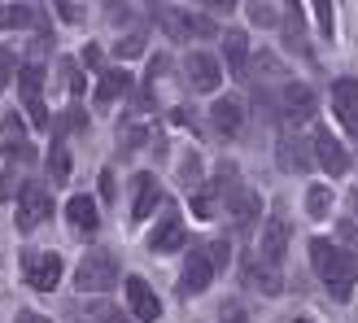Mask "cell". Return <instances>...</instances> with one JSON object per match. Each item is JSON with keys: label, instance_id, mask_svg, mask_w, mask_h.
Instances as JSON below:
<instances>
[{"label": "cell", "instance_id": "cell-23", "mask_svg": "<svg viewBox=\"0 0 358 323\" xmlns=\"http://www.w3.org/2000/svg\"><path fill=\"white\" fill-rule=\"evenodd\" d=\"M328 210H332V188L315 184V188L306 192V214H310V219H328Z\"/></svg>", "mask_w": 358, "mask_h": 323}, {"label": "cell", "instance_id": "cell-37", "mask_svg": "<svg viewBox=\"0 0 358 323\" xmlns=\"http://www.w3.org/2000/svg\"><path fill=\"white\" fill-rule=\"evenodd\" d=\"M83 62H87V66H101V62H105L101 44H83Z\"/></svg>", "mask_w": 358, "mask_h": 323}, {"label": "cell", "instance_id": "cell-33", "mask_svg": "<svg viewBox=\"0 0 358 323\" xmlns=\"http://www.w3.org/2000/svg\"><path fill=\"white\" fill-rule=\"evenodd\" d=\"M92 315H96L101 323H127V315H122V310H114V306H105V301H96V306H92Z\"/></svg>", "mask_w": 358, "mask_h": 323}, {"label": "cell", "instance_id": "cell-14", "mask_svg": "<svg viewBox=\"0 0 358 323\" xmlns=\"http://www.w3.org/2000/svg\"><path fill=\"white\" fill-rule=\"evenodd\" d=\"M210 122H214V131H219V136H241L245 131V101L219 96V101H214V110H210Z\"/></svg>", "mask_w": 358, "mask_h": 323}, {"label": "cell", "instance_id": "cell-4", "mask_svg": "<svg viewBox=\"0 0 358 323\" xmlns=\"http://www.w3.org/2000/svg\"><path fill=\"white\" fill-rule=\"evenodd\" d=\"M17 92H22L27 118L35 122V127H48V110H44V66L40 62L17 66Z\"/></svg>", "mask_w": 358, "mask_h": 323}, {"label": "cell", "instance_id": "cell-2", "mask_svg": "<svg viewBox=\"0 0 358 323\" xmlns=\"http://www.w3.org/2000/svg\"><path fill=\"white\" fill-rule=\"evenodd\" d=\"M157 27L166 31L171 44H192V40H210V35H219L214 17L188 13V9H179V5H162V9H157Z\"/></svg>", "mask_w": 358, "mask_h": 323}, {"label": "cell", "instance_id": "cell-5", "mask_svg": "<svg viewBox=\"0 0 358 323\" xmlns=\"http://www.w3.org/2000/svg\"><path fill=\"white\" fill-rule=\"evenodd\" d=\"M48 214H52V196H48V188H40V184H22V192H17V219H13L17 231L44 227Z\"/></svg>", "mask_w": 358, "mask_h": 323}, {"label": "cell", "instance_id": "cell-21", "mask_svg": "<svg viewBox=\"0 0 358 323\" xmlns=\"http://www.w3.org/2000/svg\"><path fill=\"white\" fill-rule=\"evenodd\" d=\"M332 110H336V118H341V122L358 110V79L345 75V79H336V83H332Z\"/></svg>", "mask_w": 358, "mask_h": 323}, {"label": "cell", "instance_id": "cell-13", "mask_svg": "<svg viewBox=\"0 0 358 323\" xmlns=\"http://www.w3.org/2000/svg\"><path fill=\"white\" fill-rule=\"evenodd\" d=\"M258 254L266 262H284V254H289V223L280 219V214H271V219L262 223V236H258Z\"/></svg>", "mask_w": 358, "mask_h": 323}, {"label": "cell", "instance_id": "cell-27", "mask_svg": "<svg viewBox=\"0 0 358 323\" xmlns=\"http://www.w3.org/2000/svg\"><path fill=\"white\" fill-rule=\"evenodd\" d=\"M310 5H315L319 35H324V40H332V35H336V22H332V0H310Z\"/></svg>", "mask_w": 358, "mask_h": 323}, {"label": "cell", "instance_id": "cell-41", "mask_svg": "<svg viewBox=\"0 0 358 323\" xmlns=\"http://www.w3.org/2000/svg\"><path fill=\"white\" fill-rule=\"evenodd\" d=\"M101 196H105V201H110V196H114V179H110V171L101 175Z\"/></svg>", "mask_w": 358, "mask_h": 323}, {"label": "cell", "instance_id": "cell-10", "mask_svg": "<svg viewBox=\"0 0 358 323\" xmlns=\"http://www.w3.org/2000/svg\"><path fill=\"white\" fill-rule=\"evenodd\" d=\"M310 149H315V162H319V166H324L328 175H345V171H350V153H345L341 145H336V136H332V131L315 127Z\"/></svg>", "mask_w": 358, "mask_h": 323}, {"label": "cell", "instance_id": "cell-16", "mask_svg": "<svg viewBox=\"0 0 358 323\" xmlns=\"http://www.w3.org/2000/svg\"><path fill=\"white\" fill-rule=\"evenodd\" d=\"M310 162H315V157H310V145H306L297 131H284V136H280V166L289 171V175H301Z\"/></svg>", "mask_w": 358, "mask_h": 323}, {"label": "cell", "instance_id": "cell-45", "mask_svg": "<svg viewBox=\"0 0 358 323\" xmlns=\"http://www.w3.org/2000/svg\"><path fill=\"white\" fill-rule=\"evenodd\" d=\"M293 323H315V319H293Z\"/></svg>", "mask_w": 358, "mask_h": 323}, {"label": "cell", "instance_id": "cell-40", "mask_svg": "<svg viewBox=\"0 0 358 323\" xmlns=\"http://www.w3.org/2000/svg\"><path fill=\"white\" fill-rule=\"evenodd\" d=\"M13 323H48V315H40V310H17Z\"/></svg>", "mask_w": 358, "mask_h": 323}, {"label": "cell", "instance_id": "cell-35", "mask_svg": "<svg viewBox=\"0 0 358 323\" xmlns=\"http://www.w3.org/2000/svg\"><path fill=\"white\" fill-rule=\"evenodd\" d=\"M140 140H145V127H122L118 131V145H127V149H136Z\"/></svg>", "mask_w": 358, "mask_h": 323}, {"label": "cell", "instance_id": "cell-29", "mask_svg": "<svg viewBox=\"0 0 358 323\" xmlns=\"http://www.w3.org/2000/svg\"><path fill=\"white\" fill-rule=\"evenodd\" d=\"M52 9L62 13V22H83V9L75 5V0H52Z\"/></svg>", "mask_w": 358, "mask_h": 323}, {"label": "cell", "instance_id": "cell-20", "mask_svg": "<svg viewBox=\"0 0 358 323\" xmlns=\"http://www.w3.org/2000/svg\"><path fill=\"white\" fill-rule=\"evenodd\" d=\"M131 83H136V79L127 75V70H105L101 83H96V105H110V101H118V96H127Z\"/></svg>", "mask_w": 358, "mask_h": 323}, {"label": "cell", "instance_id": "cell-7", "mask_svg": "<svg viewBox=\"0 0 358 323\" xmlns=\"http://www.w3.org/2000/svg\"><path fill=\"white\" fill-rule=\"evenodd\" d=\"M214 275H219V262L210 258V249H206V245H196L192 254L184 258V275H179V293H188V297H192V293H206Z\"/></svg>", "mask_w": 358, "mask_h": 323}, {"label": "cell", "instance_id": "cell-42", "mask_svg": "<svg viewBox=\"0 0 358 323\" xmlns=\"http://www.w3.org/2000/svg\"><path fill=\"white\" fill-rule=\"evenodd\" d=\"M341 236H345L350 245H358V227H354V223H341Z\"/></svg>", "mask_w": 358, "mask_h": 323}, {"label": "cell", "instance_id": "cell-19", "mask_svg": "<svg viewBox=\"0 0 358 323\" xmlns=\"http://www.w3.org/2000/svg\"><path fill=\"white\" fill-rule=\"evenodd\" d=\"M223 62L231 66V75H245L249 70V35L245 31H227L223 35Z\"/></svg>", "mask_w": 358, "mask_h": 323}, {"label": "cell", "instance_id": "cell-24", "mask_svg": "<svg viewBox=\"0 0 358 323\" xmlns=\"http://www.w3.org/2000/svg\"><path fill=\"white\" fill-rule=\"evenodd\" d=\"M5 157H9V166H31L35 162V145L22 136V140H5Z\"/></svg>", "mask_w": 358, "mask_h": 323}, {"label": "cell", "instance_id": "cell-15", "mask_svg": "<svg viewBox=\"0 0 358 323\" xmlns=\"http://www.w3.org/2000/svg\"><path fill=\"white\" fill-rule=\"evenodd\" d=\"M131 192H136V196H131V219L145 223L149 214L162 206V188H157L153 175H136V179H131Z\"/></svg>", "mask_w": 358, "mask_h": 323}, {"label": "cell", "instance_id": "cell-1", "mask_svg": "<svg viewBox=\"0 0 358 323\" xmlns=\"http://www.w3.org/2000/svg\"><path fill=\"white\" fill-rule=\"evenodd\" d=\"M310 262H315L319 280L328 284V293L336 301H350L354 284H358V258L350 254V249L332 245V241H310Z\"/></svg>", "mask_w": 358, "mask_h": 323}, {"label": "cell", "instance_id": "cell-17", "mask_svg": "<svg viewBox=\"0 0 358 323\" xmlns=\"http://www.w3.org/2000/svg\"><path fill=\"white\" fill-rule=\"evenodd\" d=\"M66 219H70V227H75L79 236H92V231L101 227V210H96L92 196H70V201H66Z\"/></svg>", "mask_w": 358, "mask_h": 323}, {"label": "cell", "instance_id": "cell-44", "mask_svg": "<svg viewBox=\"0 0 358 323\" xmlns=\"http://www.w3.org/2000/svg\"><path fill=\"white\" fill-rule=\"evenodd\" d=\"M350 206H354V214H358V192H354V196H350Z\"/></svg>", "mask_w": 358, "mask_h": 323}, {"label": "cell", "instance_id": "cell-12", "mask_svg": "<svg viewBox=\"0 0 358 323\" xmlns=\"http://www.w3.org/2000/svg\"><path fill=\"white\" fill-rule=\"evenodd\" d=\"M127 306H131V315L140 323H157V319H162V301L153 297V289L140 275H127Z\"/></svg>", "mask_w": 358, "mask_h": 323}, {"label": "cell", "instance_id": "cell-3", "mask_svg": "<svg viewBox=\"0 0 358 323\" xmlns=\"http://www.w3.org/2000/svg\"><path fill=\"white\" fill-rule=\"evenodd\" d=\"M75 284H79V293H110L118 284V262H114L110 249H92V254L79 262Z\"/></svg>", "mask_w": 358, "mask_h": 323}, {"label": "cell", "instance_id": "cell-32", "mask_svg": "<svg viewBox=\"0 0 358 323\" xmlns=\"http://www.w3.org/2000/svg\"><path fill=\"white\" fill-rule=\"evenodd\" d=\"M13 70H17V57H13L9 48H0V87H5V83L13 79Z\"/></svg>", "mask_w": 358, "mask_h": 323}, {"label": "cell", "instance_id": "cell-39", "mask_svg": "<svg viewBox=\"0 0 358 323\" xmlns=\"http://www.w3.org/2000/svg\"><path fill=\"white\" fill-rule=\"evenodd\" d=\"M9 196H17V184L13 175H0V201H9Z\"/></svg>", "mask_w": 358, "mask_h": 323}, {"label": "cell", "instance_id": "cell-25", "mask_svg": "<svg viewBox=\"0 0 358 323\" xmlns=\"http://www.w3.org/2000/svg\"><path fill=\"white\" fill-rule=\"evenodd\" d=\"M140 52H145V31H131L114 44V57H122V62H136Z\"/></svg>", "mask_w": 358, "mask_h": 323}, {"label": "cell", "instance_id": "cell-31", "mask_svg": "<svg viewBox=\"0 0 358 323\" xmlns=\"http://www.w3.org/2000/svg\"><path fill=\"white\" fill-rule=\"evenodd\" d=\"M62 66V75H66V87H70V92H83V75H79V70H75V62H57Z\"/></svg>", "mask_w": 358, "mask_h": 323}, {"label": "cell", "instance_id": "cell-6", "mask_svg": "<svg viewBox=\"0 0 358 323\" xmlns=\"http://www.w3.org/2000/svg\"><path fill=\"white\" fill-rule=\"evenodd\" d=\"M22 280L31 284L35 293L57 289V280H62V258H57V254H44V249H31V254H22Z\"/></svg>", "mask_w": 358, "mask_h": 323}, {"label": "cell", "instance_id": "cell-18", "mask_svg": "<svg viewBox=\"0 0 358 323\" xmlns=\"http://www.w3.org/2000/svg\"><path fill=\"white\" fill-rule=\"evenodd\" d=\"M245 280L254 284L258 293H266V297H275L280 289H284V275H280V262H266V258H258V262H245Z\"/></svg>", "mask_w": 358, "mask_h": 323}, {"label": "cell", "instance_id": "cell-22", "mask_svg": "<svg viewBox=\"0 0 358 323\" xmlns=\"http://www.w3.org/2000/svg\"><path fill=\"white\" fill-rule=\"evenodd\" d=\"M35 22H40L35 9H27V5H0V31H27Z\"/></svg>", "mask_w": 358, "mask_h": 323}, {"label": "cell", "instance_id": "cell-30", "mask_svg": "<svg viewBox=\"0 0 358 323\" xmlns=\"http://www.w3.org/2000/svg\"><path fill=\"white\" fill-rule=\"evenodd\" d=\"M254 70H258L262 79H266V75H275V79H284V66H280L275 57H266V52H262V57H254Z\"/></svg>", "mask_w": 358, "mask_h": 323}, {"label": "cell", "instance_id": "cell-43", "mask_svg": "<svg viewBox=\"0 0 358 323\" xmlns=\"http://www.w3.org/2000/svg\"><path fill=\"white\" fill-rule=\"evenodd\" d=\"M345 131H350V136H358V110H354V114L345 118Z\"/></svg>", "mask_w": 358, "mask_h": 323}, {"label": "cell", "instance_id": "cell-36", "mask_svg": "<svg viewBox=\"0 0 358 323\" xmlns=\"http://www.w3.org/2000/svg\"><path fill=\"white\" fill-rule=\"evenodd\" d=\"M166 70H171V62H166V57H153V62H149V79H145V83H153V79H162Z\"/></svg>", "mask_w": 358, "mask_h": 323}, {"label": "cell", "instance_id": "cell-38", "mask_svg": "<svg viewBox=\"0 0 358 323\" xmlns=\"http://www.w3.org/2000/svg\"><path fill=\"white\" fill-rule=\"evenodd\" d=\"M201 5L210 13H231V9H236V0H201Z\"/></svg>", "mask_w": 358, "mask_h": 323}, {"label": "cell", "instance_id": "cell-28", "mask_svg": "<svg viewBox=\"0 0 358 323\" xmlns=\"http://www.w3.org/2000/svg\"><path fill=\"white\" fill-rule=\"evenodd\" d=\"M249 17H254L258 27H280V17H275V9L266 5V0H249Z\"/></svg>", "mask_w": 358, "mask_h": 323}, {"label": "cell", "instance_id": "cell-9", "mask_svg": "<svg viewBox=\"0 0 358 323\" xmlns=\"http://www.w3.org/2000/svg\"><path fill=\"white\" fill-rule=\"evenodd\" d=\"M184 75H188V83L196 87V92H214V87L223 83L219 62H214L210 52H201V48H192L188 57H184Z\"/></svg>", "mask_w": 358, "mask_h": 323}, {"label": "cell", "instance_id": "cell-8", "mask_svg": "<svg viewBox=\"0 0 358 323\" xmlns=\"http://www.w3.org/2000/svg\"><path fill=\"white\" fill-rule=\"evenodd\" d=\"M184 241H188V231H184V223H179V210L166 206L162 223L149 231V249H153V254H175V249H184Z\"/></svg>", "mask_w": 358, "mask_h": 323}, {"label": "cell", "instance_id": "cell-11", "mask_svg": "<svg viewBox=\"0 0 358 323\" xmlns=\"http://www.w3.org/2000/svg\"><path fill=\"white\" fill-rule=\"evenodd\" d=\"M280 114L289 122H306L315 118V92L306 83H284L280 87Z\"/></svg>", "mask_w": 358, "mask_h": 323}, {"label": "cell", "instance_id": "cell-34", "mask_svg": "<svg viewBox=\"0 0 358 323\" xmlns=\"http://www.w3.org/2000/svg\"><path fill=\"white\" fill-rule=\"evenodd\" d=\"M105 17H110L114 27H122V22H131V9H122L118 0H110V5H105Z\"/></svg>", "mask_w": 358, "mask_h": 323}, {"label": "cell", "instance_id": "cell-26", "mask_svg": "<svg viewBox=\"0 0 358 323\" xmlns=\"http://www.w3.org/2000/svg\"><path fill=\"white\" fill-rule=\"evenodd\" d=\"M48 175L57 179V184H66V179H70V153L62 145H52V153H48Z\"/></svg>", "mask_w": 358, "mask_h": 323}]
</instances>
